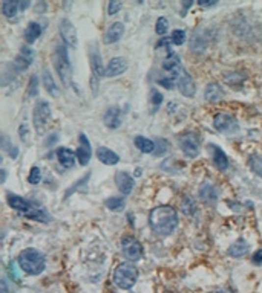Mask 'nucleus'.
<instances>
[{
    "label": "nucleus",
    "instance_id": "obj_1",
    "mask_svg": "<svg viewBox=\"0 0 262 293\" xmlns=\"http://www.w3.org/2000/svg\"><path fill=\"white\" fill-rule=\"evenodd\" d=\"M149 226L159 237H167L178 227L177 209L169 205H159L151 211L149 215Z\"/></svg>",
    "mask_w": 262,
    "mask_h": 293
},
{
    "label": "nucleus",
    "instance_id": "obj_2",
    "mask_svg": "<svg viewBox=\"0 0 262 293\" xmlns=\"http://www.w3.org/2000/svg\"><path fill=\"white\" fill-rule=\"evenodd\" d=\"M17 263L20 269L28 275H40L46 267L43 253L37 249H25L19 255Z\"/></svg>",
    "mask_w": 262,
    "mask_h": 293
},
{
    "label": "nucleus",
    "instance_id": "obj_3",
    "mask_svg": "<svg viewBox=\"0 0 262 293\" xmlns=\"http://www.w3.org/2000/svg\"><path fill=\"white\" fill-rule=\"evenodd\" d=\"M54 66H55V70L60 76L61 83H63L66 87H69L71 80H72V69H71V61H69L66 45H57L55 46Z\"/></svg>",
    "mask_w": 262,
    "mask_h": 293
},
{
    "label": "nucleus",
    "instance_id": "obj_4",
    "mask_svg": "<svg viewBox=\"0 0 262 293\" xmlns=\"http://www.w3.org/2000/svg\"><path fill=\"white\" fill-rule=\"evenodd\" d=\"M136 278H138V270L131 263L118 264V267L114 272V283L124 290L133 287V284L136 283Z\"/></svg>",
    "mask_w": 262,
    "mask_h": 293
},
{
    "label": "nucleus",
    "instance_id": "obj_5",
    "mask_svg": "<svg viewBox=\"0 0 262 293\" xmlns=\"http://www.w3.org/2000/svg\"><path fill=\"white\" fill-rule=\"evenodd\" d=\"M89 63H91V69H92V80H91V87H92V93L97 95L98 92V84L100 78L103 75H106V69H103V63H102V55H100V50L97 46L92 43L89 46Z\"/></svg>",
    "mask_w": 262,
    "mask_h": 293
},
{
    "label": "nucleus",
    "instance_id": "obj_6",
    "mask_svg": "<svg viewBox=\"0 0 262 293\" xmlns=\"http://www.w3.org/2000/svg\"><path fill=\"white\" fill-rule=\"evenodd\" d=\"M49 119H51V107H49V104L43 99L37 101V104L34 107V113H32V122H34L35 132L39 135H43L48 129Z\"/></svg>",
    "mask_w": 262,
    "mask_h": 293
},
{
    "label": "nucleus",
    "instance_id": "obj_7",
    "mask_svg": "<svg viewBox=\"0 0 262 293\" xmlns=\"http://www.w3.org/2000/svg\"><path fill=\"white\" fill-rule=\"evenodd\" d=\"M121 250L129 261H138L143 257V246L133 237H124L121 240Z\"/></svg>",
    "mask_w": 262,
    "mask_h": 293
},
{
    "label": "nucleus",
    "instance_id": "obj_8",
    "mask_svg": "<svg viewBox=\"0 0 262 293\" xmlns=\"http://www.w3.org/2000/svg\"><path fill=\"white\" fill-rule=\"evenodd\" d=\"M178 144L181 147V150L185 153L189 158H195L199 153V141L198 136L195 133H183L178 136Z\"/></svg>",
    "mask_w": 262,
    "mask_h": 293
},
{
    "label": "nucleus",
    "instance_id": "obj_9",
    "mask_svg": "<svg viewBox=\"0 0 262 293\" xmlns=\"http://www.w3.org/2000/svg\"><path fill=\"white\" fill-rule=\"evenodd\" d=\"M213 127L221 133H235L238 132V122L227 113H218L213 118Z\"/></svg>",
    "mask_w": 262,
    "mask_h": 293
},
{
    "label": "nucleus",
    "instance_id": "obj_10",
    "mask_svg": "<svg viewBox=\"0 0 262 293\" xmlns=\"http://www.w3.org/2000/svg\"><path fill=\"white\" fill-rule=\"evenodd\" d=\"M60 35L63 38V42L66 46H71V47H77L79 45V40H77V31L74 28V24L68 20V19H63L60 22Z\"/></svg>",
    "mask_w": 262,
    "mask_h": 293
},
{
    "label": "nucleus",
    "instance_id": "obj_11",
    "mask_svg": "<svg viewBox=\"0 0 262 293\" xmlns=\"http://www.w3.org/2000/svg\"><path fill=\"white\" fill-rule=\"evenodd\" d=\"M79 141H80V147H79L77 151H76V156H77L79 162H80V163L83 165V167H84V165L89 163L91 156H92L91 142H89V139L86 137V135H83V133H80Z\"/></svg>",
    "mask_w": 262,
    "mask_h": 293
},
{
    "label": "nucleus",
    "instance_id": "obj_12",
    "mask_svg": "<svg viewBox=\"0 0 262 293\" xmlns=\"http://www.w3.org/2000/svg\"><path fill=\"white\" fill-rule=\"evenodd\" d=\"M178 87H180V92L184 95V96H189L192 98L195 95V83L192 80V76L187 73L185 69H183L180 72V76H178V81H177Z\"/></svg>",
    "mask_w": 262,
    "mask_h": 293
},
{
    "label": "nucleus",
    "instance_id": "obj_13",
    "mask_svg": "<svg viewBox=\"0 0 262 293\" xmlns=\"http://www.w3.org/2000/svg\"><path fill=\"white\" fill-rule=\"evenodd\" d=\"M32 60H34L32 49H31V47H23V49L20 50V52H19V55L16 57V60H14V68H16V70H19V72L26 70V69L31 66Z\"/></svg>",
    "mask_w": 262,
    "mask_h": 293
},
{
    "label": "nucleus",
    "instance_id": "obj_14",
    "mask_svg": "<svg viewBox=\"0 0 262 293\" xmlns=\"http://www.w3.org/2000/svg\"><path fill=\"white\" fill-rule=\"evenodd\" d=\"M115 183L118 191L123 196H129L132 193V188H133V179L124 171H118L115 174Z\"/></svg>",
    "mask_w": 262,
    "mask_h": 293
},
{
    "label": "nucleus",
    "instance_id": "obj_15",
    "mask_svg": "<svg viewBox=\"0 0 262 293\" xmlns=\"http://www.w3.org/2000/svg\"><path fill=\"white\" fill-rule=\"evenodd\" d=\"M128 69V63L121 57H115L109 61V65L106 66V76H118L124 73Z\"/></svg>",
    "mask_w": 262,
    "mask_h": 293
},
{
    "label": "nucleus",
    "instance_id": "obj_16",
    "mask_svg": "<svg viewBox=\"0 0 262 293\" xmlns=\"http://www.w3.org/2000/svg\"><path fill=\"white\" fill-rule=\"evenodd\" d=\"M31 3L29 2H3L2 3V12L6 19L16 17L20 11L26 9Z\"/></svg>",
    "mask_w": 262,
    "mask_h": 293
},
{
    "label": "nucleus",
    "instance_id": "obj_17",
    "mask_svg": "<svg viewBox=\"0 0 262 293\" xmlns=\"http://www.w3.org/2000/svg\"><path fill=\"white\" fill-rule=\"evenodd\" d=\"M103 121L109 129H118L121 124V110L118 107H109L105 113Z\"/></svg>",
    "mask_w": 262,
    "mask_h": 293
},
{
    "label": "nucleus",
    "instance_id": "obj_18",
    "mask_svg": "<svg viewBox=\"0 0 262 293\" xmlns=\"http://www.w3.org/2000/svg\"><path fill=\"white\" fill-rule=\"evenodd\" d=\"M123 34H124V26H123V23H120V22L112 23L110 26L107 28L106 34H105V43H106V45H110V43L118 42L120 38L123 37Z\"/></svg>",
    "mask_w": 262,
    "mask_h": 293
},
{
    "label": "nucleus",
    "instance_id": "obj_19",
    "mask_svg": "<svg viewBox=\"0 0 262 293\" xmlns=\"http://www.w3.org/2000/svg\"><path fill=\"white\" fill-rule=\"evenodd\" d=\"M8 203H9V206L12 209H16L19 212H23V214H28V212L32 211L31 203L28 200H25L23 197H20V196H16V194H9L8 196Z\"/></svg>",
    "mask_w": 262,
    "mask_h": 293
},
{
    "label": "nucleus",
    "instance_id": "obj_20",
    "mask_svg": "<svg viewBox=\"0 0 262 293\" xmlns=\"http://www.w3.org/2000/svg\"><path fill=\"white\" fill-rule=\"evenodd\" d=\"M57 158H58V162L61 163V167L65 168H72L74 165H76V159H77V156L74 155V151H71L66 147H60L57 150Z\"/></svg>",
    "mask_w": 262,
    "mask_h": 293
},
{
    "label": "nucleus",
    "instance_id": "obj_21",
    "mask_svg": "<svg viewBox=\"0 0 262 293\" xmlns=\"http://www.w3.org/2000/svg\"><path fill=\"white\" fill-rule=\"evenodd\" d=\"M209 148L213 153V162L216 165V168L221 170V171H226L229 168V159L226 156V153H224L219 147H216L215 144H210Z\"/></svg>",
    "mask_w": 262,
    "mask_h": 293
},
{
    "label": "nucleus",
    "instance_id": "obj_22",
    "mask_svg": "<svg viewBox=\"0 0 262 293\" xmlns=\"http://www.w3.org/2000/svg\"><path fill=\"white\" fill-rule=\"evenodd\" d=\"M97 158L100 159V162H103L105 165H117L120 162V158H118L117 153L109 150L107 147H98Z\"/></svg>",
    "mask_w": 262,
    "mask_h": 293
},
{
    "label": "nucleus",
    "instance_id": "obj_23",
    "mask_svg": "<svg viewBox=\"0 0 262 293\" xmlns=\"http://www.w3.org/2000/svg\"><path fill=\"white\" fill-rule=\"evenodd\" d=\"M163 69H164L166 72H169L170 75H180V72L183 70L180 57L170 52V54L167 55V58L163 61Z\"/></svg>",
    "mask_w": 262,
    "mask_h": 293
},
{
    "label": "nucleus",
    "instance_id": "obj_24",
    "mask_svg": "<svg viewBox=\"0 0 262 293\" xmlns=\"http://www.w3.org/2000/svg\"><path fill=\"white\" fill-rule=\"evenodd\" d=\"M199 197L206 203H215L218 200V191L211 183H204L199 188Z\"/></svg>",
    "mask_w": 262,
    "mask_h": 293
},
{
    "label": "nucleus",
    "instance_id": "obj_25",
    "mask_svg": "<svg viewBox=\"0 0 262 293\" xmlns=\"http://www.w3.org/2000/svg\"><path fill=\"white\" fill-rule=\"evenodd\" d=\"M204 96L207 101H210V103H215V101H219L222 99L224 96V90L222 87L216 83H210L207 87H206V92H204Z\"/></svg>",
    "mask_w": 262,
    "mask_h": 293
},
{
    "label": "nucleus",
    "instance_id": "obj_26",
    "mask_svg": "<svg viewBox=\"0 0 262 293\" xmlns=\"http://www.w3.org/2000/svg\"><path fill=\"white\" fill-rule=\"evenodd\" d=\"M133 144L135 147L138 148L141 153H147V155H151V153H155V148H157V144L151 139H147L144 136H136L133 139Z\"/></svg>",
    "mask_w": 262,
    "mask_h": 293
},
{
    "label": "nucleus",
    "instance_id": "obj_27",
    "mask_svg": "<svg viewBox=\"0 0 262 293\" xmlns=\"http://www.w3.org/2000/svg\"><path fill=\"white\" fill-rule=\"evenodd\" d=\"M247 250H248L247 241L244 238H239V240H236L235 243L229 248V255H232L235 258H241V257L245 255Z\"/></svg>",
    "mask_w": 262,
    "mask_h": 293
},
{
    "label": "nucleus",
    "instance_id": "obj_28",
    "mask_svg": "<svg viewBox=\"0 0 262 293\" xmlns=\"http://www.w3.org/2000/svg\"><path fill=\"white\" fill-rule=\"evenodd\" d=\"M40 34H42V26H40V23H37V22H31L28 26H26V29H25V40H26L28 43H34L37 38L40 37Z\"/></svg>",
    "mask_w": 262,
    "mask_h": 293
},
{
    "label": "nucleus",
    "instance_id": "obj_29",
    "mask_svg": "<svg viewBox=\"0 0 262 293\" xmlns=\"http://www.w3.org/2000/svg\"><path fill=\"white\" fill-rule=\"evenodd\" d=\"M43 84H45V89L49 92V95H52V96L58 95V87H57V84L52 78L51 72H49L48 69L43 70Z\"/></svg>",
    "mask_w": 262,
    "mask_h": 293
},
{
    "label": "nucleus",
    "instance_id": "obj_30",
    "mask_svg": "<svg viewBox=\"0 0 262 293\" xmlns=\"http://www.w3.org/2000/svg\"><path fill=\"white\" fill-rule=\"evenodd\" d=\"M105 205L107 209L114 211V212H118L124 208V205H126V202H124L123 197H110L105 202Z\"/></svg>",
    "mask_w": 262,
    "mask_h": 293
},
{
    "label": "nucleus",
    "instance_id": "obj_31",
    "mask_svg": "<svg viewBox=\"0 0 262 293\" xmlns=\"http://www.w3.org/2000/svg\"><path fill=\"white\" fill-rule=\"evenodd\" d=\"M248 167L252 168L253 173H256L258 176L262 177V158L259 155H252L250 159H248Z\"/></svg>",
    "mask_w": 262,
    "mask_h": 293
},
{
    "label": "nucleus",
    "instance_id": "obj_32",
    "mask_svg": "<svg viewBox=\"0 0 262 293\" xmlns=\"http://www.w3.org/2000/svg\"><path fill=\"white\" fill-rule=\"evenodd\" d=\"M40 180H42V171H40V168L39 167H32L31 171H29V176H28V182L31 185H37V183H40Z\"/></svg>",
    "mask_w": 262,
    "mask_h": 293
},
{
    "label": "nucleus",
    "instance_id": "obj_33",
    "mask_svg": "<svg viewBox=\"0 0 262 293\" xmlns=\"http://www.w3.org/2000/svg\"><path fill=\"white\" fill-rule=\"evenodd\" d=\"M170 40H172V43H173V45H177V46H181V45H184V42H185V32H184V31H181V29L173 31V32H172V35H170Z\"/></svg>",
    "mask_w": 262,
    "mask_h": 293
},
{
    "label": "nucleus",
    "instance_id": "obj_34",
    "mask_svg": "<svg viewBox=\"0 0 262 293\" xmlns=\"http://www.w3.org/2000/svg\"><path fill=\"white\" fill-rule=\"evenodd\" d=\"M167 28H169V22L166 17H159L157 20V26H155V31L158 35H164L167 32Z\"/></svg>",
    "mask_w": 262,
    "mask_h": 293
},
{
    "label": "nucleus",
    "instance_id": "obj_35",
    "mask_svg": "<svg viewBox=\"0 0 262 293\" xmlns=\"http://www.w3.org/2000/svg\"><path fill=\"white\" fill-rule=\"evenodd\" d=\"M183 211H184V214H189V215L195 212V203L190 197H185L183 200Z\"/></svg>",
    "mask_w": 262,
    "mask_h": 293
},
{
    "label": "nucleus",
    "instance_id": "obj_36",
    "mask_svg": "<svg viewBox=\"0 0 262 293\" xmlns=\"http://www.w3.org/2000/svg\"><path fill=\"white\" fill-rule=\"evenodd\" d=\"M37 84H39V80H37L35 75H32L31 81H29V89H28V95L29 96H35L37 92H39V87H37Z\"/></svg>",
    "mask_w": 262,
    "mask_h": 293
},
{
    "label": "nucleus",
    "instance_id": "obj_37",
    "mask_svg": "<svg viewBox=\"0 0 262 293\" xmlns=\"http://www.w3.org/2000/svg\"><path fill=\"white\" fill-rule=\"evenodd\" d=\"M151 103L154 104V107H158L161 103H163V95H161L158 90H155V89L151 92Z\"/></svg>",
    "mask_w": 262,
    "mask_h": 293
},
{
    "label": "nucleus",
    "instance_id": "obj_38",
    "mask_svg": "<svg viewBox=\"0 0 262 293\" xmlns=\"http://www.w3.org/2000/svg\"><path fill=\"white\" fill-rule=\"evenodd\" d=\"M123 8V3L121 2H110L109 6H107V11H109V16H114L117 12Z\"/></svg>",
    "mask_w": 262,
    "mask_h": 293
},
{
    "label": "nucleus",
    "instance_id": "obj_39",
    "mask_svg": "<svg viewBox=\"0 0 262 293\" xmlns=\"http://www.w3.org/2000/svg\"><path fill=\"white\" fill-rule=\"evenodd\" d=\"M253 263L255 264H261L262 263V249L261 250H258L255 255H253Z\"/></svg>",
    "mask_w": 262,
    "mask_h": 293
},
{
    "label": "nucleus",
    "instance_id": "obj_40",
    "mask_svg": "<svg viewBox=\"0 0 262 293\" xmlns=\"http://www.w3.org/2000/svg\"><path fill=\"white\" fill-rule=\"evenodd\" d=\"M17 155H19V150H17L16 147H12V145H11V148H9V156H11L12 159H16Z\"/></svg>",
    "mask_w": 262,
    "mask_h": 293
},
{
    "label": "nucleus",
    "instance_id": "obj_41",
    "mask_svg": "<svg viewBox=\"0 0 262 293\" xmlns=\"http://www.w3.org/2000/svg\"><path fill=\"white\" fill-rule=\"evenodd\" d=\"M198 3L201 6H213V5H216V2H204V0H199Z\"/></svg>",
    "mask_w": 262,
    "mask_h": 293
},
{
    "label": "nucleus",
    "instance_id": "obj_42",
    "mask_svg": "<svg viewBox=\"0 0 262 293\" xmlns=\"http://www.w3.org/2000/svg\"><path fill=\"white\" fill-rule=\"evenodd\" d=\"M2 293H8V289H6V281L2 279Z\"/></svg>",
    "mask_w": 262,
    "mask_h": 293
},
{
    "label": "nucleus",
    "instance_id": "obj_43",
    "mask_svg": "<svg viewBox=\"0 0 262 293\" xmlns=\"http://www.w3.org/2000/svg\"><path fill=\"white\" fill-rule=\"evenodd\" d=\"M5 179H6V171L2 170V182H5Z\"/></svg>",
    "mask_w": 262,
    "mask_h": 293
},
{
    "label": "nucleus",
    "instance_id": "obj_44",
    "mask_svg": "<svg viewBox=\"0 0 262 293\" xmlns=\"http://www.w3.org/2000/svg\"><path fill=\"white\" fill-rule=\"evenodd\" d=\"M216 293H232V292H229V290H219V292H216Z\"/></svg>",
    "mask_w": 262,
    "mask_h": 293
}]
</instances>
